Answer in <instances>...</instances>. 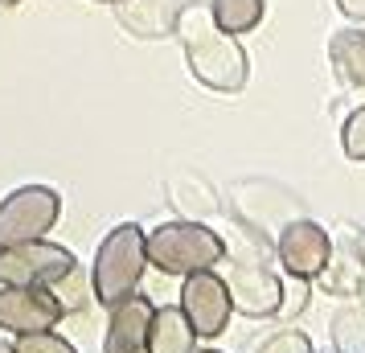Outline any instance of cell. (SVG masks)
I'll return each instance as SVG.
<instances>
[{"mask_svg": "<svg viewBox=\"0 0 365 353\" xmlns=\"http://www.w3.org/2000/svg\"><path fill=\"white\" fill-rule=\"evenodd\" d=\"M332 345L336 353H365V304H345L332 317Z\"/></svg>", "mask_w": 365, "mask_h": 353, "instance_id": "15", "label": "cell"}, {"mask_svg": "<svg viewBox=\"0 0 365 353\" xmlns=\"http://www.w3.org/2000/svg\"><path fill=\"white\" fill-rule=\"evenodd\" d=\"M62 317H66V308L50 287L0 284V329L4 333H41V329H53Z\"/></svg>", "mask_w": 365, "mask_h": 353, "instance_id": "8", "label": "cell"}, {"mask_svg": "<svg viewBox=\"0 0 365 353\" xmlns=\"http://www.w3.org/2000/svg\"><path fill=\"white\" fill-rule=\"evenodd\" d=\"M13 4H21V0H0V9H13Z\"/></svg>", "mask_w": 365, "mask_h": 353, "instance_id": "22", "label": "cell"}, {"mask_svg": "<svg viewBox=\"0 0 365 353\" xmlns=\"http://www.w3.org/2000/svg\"><path fill=\"white\" fill-rule=\"evenodd\" d=\"M99 4H119V0H99Z\"/></svg>", "mask_w": 365, "mask_h": 353, "instance_id": "25", "label": "cell"}, {"mask_svg": "<svg viewBox=\"0 0 365 353\" xmlns=\"http://www.w3.org/2000/svg\"><path fill=\"white\" fill-rule=\"evenodd\" d=\"M267 13V0H210V17L217 21L222 34H250Z\"/></svg>", "mask_w": 365, "mask_h": 353, "instance_id": "14", "label": "cell"}, {"mask_svg": "<svg viewBox=\"0 0 365 353\" xmlns=\"http://www.w3.org/2000/svg\"><path fill=\"white\" fill-rule=\"evenodd\" d=\"M255 353H312V341H308V333H299V329H279L275 337H267Z\"/></svg>", "mask_w": 365, "mask_h": 353, "instance_id": "17", "label": "cell"}, {"mask_svg": "<svg viewBox=\"0 0 365 353\" xmlns=\"http://www.w3.org/2000/svg\"><path fill=\"white\" fill-rule=\"evenodd\" d=\"M78 267V259L46 238H29L17 247H0V284L13 287H53Z\"/></svg>", "mask_w": 365, "mask_h": 353, "instance_id": "4", "label": "cell"}, {"mask_svg": "<svg viewBox=\"0 0 365 353\" xmlns=\"http://www.w3.org/2000/svg\"><path fill=\"white\" fill-rule=\"evenodd\" d=\"M329 58L336 74L353 86H365V34L357 29H341V34H332L329 41Z\"/></svg>", "mask_w": 365, "mask_h": 353, "instance_id": "13", "label": "cell"}, {"mask_svg": "<svg viewBox=\"0 0 365 353\" xmlns=\"http://www.w3.org/2000/svg\"><path fill=\"white\" fill-rule=\"evenodd\" d=\"M341 144H345V156H349V160H365V107H357V111L345 119Z\"/></svg>", "mask_w": 365, "mask_h": 353, "instance_id": "19", "label": "cell"}, {"mask_svg": "<svg viewBox=\"0 0 365 353\" xmlns=\"http://www.w3.org/2000/svg\"><path fill=\"white\" fill-rule=\"evenodd\" d=\"M230 287V304L242 317H275L283 308V280L271 267L259 263H234L226 275Z\"/></svg>", "mask_w": 365, "mask_h": 353, "instance_id": "9", "label": "cell"}, {"mask_svg": "<svg viewBox=\"0 0 365 353\" xmlns=\"http://www.w3.org/2000/svg\"><path fill=\"white\" fill-rule=\"evenodd\" d=\"M144 242H148V263L165 275H193V271H205L226 259V242L193 218L165 222V226L148 230Z\"/></svg>", "mask_w": 365, "mask_h": 353, "instance_id": "3", "label": "cell"}, {"mask_svg": "<svg viewBox=\"0 0 365 353\" xmlns=\"http://www.w3.org/2000/svg\"><path fill=\"white\" fill-rule=\"evenodd\" d=\"M50 292L62 300V308H66V312H78V308L86 304V284H83V275H78V267L70 271V275H62Z\"/></svg>", "mask_w": 365, "mask_h": 353, "instance_id": "18", "label": "cell"}, {"mask_svg": "<svg viewBox=\"0 0 365 353\" xmlns=\"http://www.w3.org/2000/svg\"><path fill=\"white\" fill-rule=\"evenodd\" d=\"M193 353H222V349H193Z\"/></svg>", "mask_w": 365, "mask_h": 353, "instance_id": "24", "label": "cell"}, {"mask_svg": "<svg viewBox=\"0 0 365 353\" xmlns=\"http://www.w3.org/2000/svg\"><path fill=\"white\" fill-rule=\"evenodd\" d=\"M181 312L189 317V324H193V333H197V337L226 333V324H230V317H234V304H230V287H226V280H222V275H214V267L185 275Z\"/></svg>", "mask_w": 365, "mask_h": 353, "instance_id": "6", "label": "cell"}, {"mask_svg": "<svg viewBox=\"0 0 365 353\" xmlns=\"http://www.w3.org/2000/svg\"><path fill=\"white\" fill-rule=\"evenodd\" d=\"M173 9L156 4V0H119V21L140 37H165L173 29Z\"/></svg>", "mask_w": 365, "mask_h": 353, "instance_id": "12", "label": "cell"}, {"mask_svg": "<svg viewBox=\"0 0 365 353\" xmlns=\"http://www.w3.org/2000/svg\"><path fill=\"white\" fill-rule=\"evenodd\" d=\"M62 214V198L50 185H21L0 202V247H17L29 238H46Z\"/></svg>", "mask_w": 365, "mask_h": 353, "instance_id": "5", "label": "cell"}, {"mask_svg": "<svg viewBox=\"0 0 365 353\" xmlns=\"http://www.w3.org/2000/svg\"><path fill=\"white\" fill-rule=\"evenodd\" d=\"M197 349V333L189 317L181 312V304L173 308H152V324H148V353H193Z\"/></svg>", "mask_w": 365, "mask_h": 353, "instance_id": "11", "label": "cell"}, {"mask_svg": "<svg viewBox=\"0 0 365 353\" xmlns=\"http://www.w3.org/2000/svg\"><path fill=\"white\" fill-rule=\"evenodd\" d=\"M275 251H279V263L292 280H316L332 259V238L312 218H292L279 226Z\"/></svg>", "mask_w": 365, "mask_h": 353, "instance_id": "7", "label": "cell"}, {"mask_svg": "<svg viewBox=\"0 0 365 353\" xmlns=\"http://www.w3.org/2000/svg\"><path fill=\"white\" fill-rule=\"evenodd\" d=\"M336 9L353 21H365V0H336Z\"/></svg>", "mask_w": 365, "mask_h": 353, "instance_id": "20", "label": "cell"}, {"mask_svg": "<svg viewBox=\"0 0 365 353\" xmlns=\"http://www.w3.org/2000/svg\"><path fill=\"white\" fill-rule=\"evenodd\" d=\"M144 238H148L144 226L119 222L115 230L99 242L95 267H91V296L103 308H115L128 296H135V287L144 280V267H148V242Z\"/></svg>", "mask_w": 365, "mask_h": 353, "instance_id": "2", "label": "cell"}, {"mask_svg": "<svg viewBox=\"0 0 365 353\" xmlns=\"http://www.w3.org/2000/svg\"><path fill=\"white\" fill-rule=\"evenodd\" d=\"M173 34H177V41H181V50H185L189 74L201 86L222 91V95H234V91L247 86V50L238 46V37L217 29L210 9H197V4L177 9Z\"/></svg>", "mask_w": 365, "mask_h": 353, "instance_id": "1", "label": "cell"}, {"mask_svg": "<svg viewBox=\"0 0 365 353\" xmlns=\"http://www.w3.org/2000/svg\"><path fill=\"white\" fill-rule=\"evenodd\" d=\"M13 349H17V353H78L66 337H58L53 329H41V333H21Z\"/></svg>", "mask_w": 365, "mask_h": 353, "instance_id": "16", "label": "cell"}, {"mask_svg": "<svg viewBox=\"0 0 365 353\" xmlns=\"http://www.w3.org/2000/svg\"><path fill=\"white\" fill-rule=\"evenodd\" d=\"M156 304L144 296H128L111 308V324L103 337V353H148V324Z\"/></svg>", "mask_w": 365, "mask_h": 353, "instance_id": "10", "label": "cell"}, {"mask_svg": "<svg viewBox=\"0 0 365 353\" xmlns=\"http://www.w3.org/2000/svg\"><path fill=\"white\" fill-rule=\"evenodd\" d=\"M0 353H17V349H13V345H4V341H0Z\"/></svg>", "mask_w": 365, "mask_h": 353, "instance_id": "23", "label": "cell"}, {"mask_svg": "<svg viewBox=\"0 0 365 353\" xmlns=\"http://www.w3.org/2000/svg\"><path fill=\"white\" fill-rule=\"evenodd\" d=\"M353 255L361 259V267H365V230H361V235H357V242H353Z\"/></svg>", "mask_w": 365, "mask_h": 353, "instance_id": "21", "label": "cell"}]
</instances>
